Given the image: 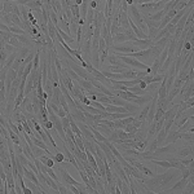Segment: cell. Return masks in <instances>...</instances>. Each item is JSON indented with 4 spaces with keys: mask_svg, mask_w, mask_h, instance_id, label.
I'll list each match as a JSON object with an SVG mask.
<instances>
[{
    "mask_svg": "<svg viewBox=\"0 0 194 194\" xmlns=\"http://www.w3.org/2000/svg\"><path fill=\"white\" fill-rule=\"evenodd\" d=\"M176 176L180 175V170L176 168H167L164 174L161 175H154L152 177H146L144 181H141L146 188L152 193H164L166 189L170 188V184L175 180Z\"/></svg>",
    "mask_w": 194,
    "mask_h": 194,
    "instance_id": "obj_1",
    "label": "cell"
},
{
    "mask_svg": "<svg viewBox=\"0 0 194 194\" xmlns=\"http://www.w3.org/2000/svg\"><path fill=\"white\" fill-rule=\"evenodd\" d=\"M110 48L113 49L114 53H124V54L132 53V52H137V51H139L137 48L132 45L131 41H124V43H122V44H117V45L113 44Z\"/></svg>",
    "mask_w": 194,
    "mask_h": 194,
    "instance_id": "obj_2",
    "label": "cell"
},
{
    "mask_svg": "<svg viewBox=\"0 0 194 194\" xmlns=\"http://www.w3.org/2000/svg\"><path fill=\"white\" fill-rule=\"evenodd\" d=\"M176 142H177V141H176ZM176 142H170V144H166L164 146H158V148L154 150V153H155V154H174L176 150L179 149V146H177Z\"/></svg>",
    "mask_w": 194,
    "mask_h": 194,
    "instance_id": "obj_3",
    "label": "cell"
},
{
    "mask_svg": "<svg viewBox=\"0 0 194 194\" xmlns=\"http://www.w3.org/2000/svg\"><path fill=\"white\" fill-rule=\"evenodd\" d=\"M186 184H188V179L181 177L179 181H176V184H174L172 186H170L168 189H166V192H164V193H183Z\"/></svg>",
    "mask_w": 194,
    "mask_h": 194,
    "instance_id": "obj_4",
    "label": "cell"
},
{
    "mask_svg": "<svg viewBox=\"0 0 194 194\" xmlns=\"http://www.w3.org/2000/svg\"><path fill=\"white\" fill-rule=\"evenodd\" d=\"M131 43H132L133 47H136L139 49V51H141V49H148V48L154 45V41L152 39H149V38H146V39H136Z\"/></svg>",
    "mask_w": 194,
    "mask_h": 194,
    "instance_id": "obj_5",
    "label": "cell"
},
{
    "mask_svg": "<svg viewBox=\"0 0 194 194\" xmlns=\"http://www.w3.org/2000/svg\"><path fill=\"white\" fill-rule=\"evenodd\" d=\"M152 98L153 96L152 95H144V96H136L133 97L129 102H132V104H136V105H139V106H144L145 104H149L150 101H152Z\"/></svg>",
    "mask_w": 194,
    "mask_h": 194,
    "instance_id": "obj_6",
    "label": "cell"
},
{
    "mask_svg": "<svg viewBox=\"0 0 194 194\" xmlns=\"http://www.w3.org/2000/svg\"><path fill=\"white\" fill-rule=\"evenodd\" d=\"M123 107H124V109H126L128 113H131V115L136 117V115H137V114L140 113V110H141L142 106H139V105H136V104H132V102L126 101L124 105H123Z\"/></svg>",
    "mask_w": 194,
    "mask_h": 194,
    "instance_id": "obj_7",
    "label": "cell"
},
{
    "mask_svg": "<svg viewBox=\"0 0 194 194\" xmlns=\"http://www.w3.org/2000/svg\"><path fill=\"white\" fill-rule=\"evenodd\" d=\"M70 114H71V118H73L75 122H83V123H85V122H87V119H85L83 111L79 110L78 107H75V109H71V110H70Z\"/></svg>",
    "mask_w": 194,
    "mask_h": 194,
    "instance_id": "obj_8",
    "label": "cell"
},
{
    "mask_svg": "<svg viewBox=\"0 0 194 194\" xmlns=\"http://www.w3.org/2000/svg\"><path fill=\"white\" fill-rule=\"evenodd\" d=\"M179 132H193L194 133V129H193V117H190L185 123L177 128Z\"/></svg>",
    "mask_w": 194,
    "mask_h": 194,
    "instance_id": "obj_9",
    "label": "cell"
},
{
    "mask_svg": "<svg viewBox=\"0 0 194 194\" xmlns=\"http://www.w3.org/2000/svg\"><path fill=\"white\" fill-rule=\"evenodd\" d=\"M170 39H171V35H166V37L161 38L159 40L154 41V47L159 48L161 51H163V49H164V48H166V47L168 45V41H170Z\"/></svg>",
    "mask_w": 194,
    "mask_h": 194,
    "instance_id": "obj_10",
    "label": "cell"
},
{
    "mask_svg": "<svg viewBox=\"0 0 194 194\" xmlns=\"http://www.w3.org/2000/svg\"><path fill=\"white\" fill-rule=\"evenodd\" d=\"M124 41H131L129 37L124 32H118L115 35H113V43L114 44H118V43H124Z\"/></svg>",
    "mask_w": 194,
    "mask_h": 194,
    "instance_id": "obj_11",
    "label": "cell"
},
{
    "mask_svg": "<svg viewBox=\"0 0 194 194\" xmlns=\"http://www.w3.org/2000/svg\"><path fill=\"white\" fill-rule=\"evenodd\" d=\"M105 111H107V113H127V110L123 106H118V105H113V104L106 105Z\"/></svg>",
    "mask_w": 194,
    "mask_h": 194,
    "instance_id": "obj_12",
    "label": "cell"
},
{
    "mask_svg": "<svg viewBox=\"0 0 194 194\" xmlns=\"http://www.w3.org/2000/svg\"><path fill=\"white\" fill-rule=\"evenodd\" d=\"M95 128L97 129V131H100V132H101V133L105 136L106 139H107V136H109V135L113 132V128H110L109 126H106V124H102V123H98V124H97Z\"/></svg>",
    "mask_w": 194,
    "mask_h": 194,
    "instance_id": "obj_13",
    "label": "cell"
},
{
    "mask_svg": "<svg viewBox=\"0 0 194 194\" xmlns=\"http://www.w3.org/2000/svg\"><path fill=\"white\" fill-rule=\"evenodd\" d=\"M96 101H98V102H101L102 105H110L111 104V101H110V97L109 96H106V95H104L102 92H97L96 93Z\"/></svg>",
    "mask_w": 194,
    "mask_h": 194,
    "instance_id": "obj_14",
    "label": "cell"
},
{
    "mask_svg": "<svg viewBox=\"0 0 194 194\" xmlns=\"http://www.w3.org/2000/svg\"><path fill=\"white\" fill-rule=\"evenodd\" d=\"M70 11H71V14H73V17L75 19H80V9H79V5H76L75 3H71L70 5Z\"/></svg>",
    "mask_w": 194,
    "mask_h": 194,
    "instance_id": "obj_15",
    "label": "cell"
},
{
    "mask_svg": "<svg viewBox=\"0 0 194 194\" xmlns=\"http://www.w3.org/2000/svg\"><path fill=\"white\" fill-rule=\"evenodd\" d=\"M164 11L162 9V11H158V12H155V13H153V14H150V16L148 17L150 21H154V22H161V19H162V17L164 16Z\"/></svg>",
    "mask_w": 194,
    "mask_h": 194,
    "instance_id": "obj_16",
    "label": "cell"
},
{
    "mask_svg": "<svg viewBox=\"0 0 194 194\" xmlns=\"http://www.w3.org/2000/svg\"><path fill=\"white\" fill-rule=\"evenodd\" d=\"M17 56H18V52H13V53H11V54L8 56V58H6V61H5L4 67L11 69V67H12V65H13V62H14V60L17 58Z\"/></svg>",
    "mask_w": 194,
    "mask_h": 194,
    "instance_id": "obj_17",
    "label": "cell"
},
{
    "mask_svg": "<svg viewBox=\"0 0 194 194\" xmlns=\"http://www.w3.org/2000/svg\"><path fill=\"white\" fill-rule=\"evenodd\" d=\"M3 12L5 13V14H9V13H12L13 12V2L11 0H4L3 2Z\"/></svg>",
    "mask_w": 194,
    "mask_h": 194,
    "instance_id": "obj_18",
    "label": "cell"
},
{
    "mask_svg": "<svg viewBox=\"0 0 194 194\" xmlns=\"http://www.w3.org/2000/svg\"><path fill=\"white\" fill-rule=\"evenodd\" d=\"M166 136H167V132L164 131L163 128L161 129V131H158V132H157V135H155V140H157V142H158V145H162L163 141H164V139H166Z\"/></svg>",
    "mask_w": 194,
    "mask_h": 194,
    "instance_id": "obj_19",
    "label": "cell"
},
{
    "mask_svg": "<svg viewBox=\"0 0 194 194\" xmlns=\"http://www.w3.org/2000/svg\"><path fill=\"white\" fill-rule=\"evenodd\" d=\"M65 71H66V74L69 75V78H70V79H73L74 82H78V83L80 82V79H82V78L79 76V75L75 73V71H73V70H71L69 66H66V69H65Z\"/></svg>",
    "mask_w": 194,
    "mask_h": 194,
    "instance_id": "obj_20",
    "label": "cell"
},
{
    "mask_svg": "<svg viewBox=\"0 0 194 194\" xmlns=\"http://www.w3.org/2000/svg\"><path fill=\"white\" fill-rule=\"evenodd\" d=\"M109 97H110V101H111V104H113V105L123 106V105H124V102H126V100H123L122 97H119V96H117V95H111V96H109Z\"/></svg>",
    "mask_w": 194,
    "mask_h": 194,
    "instance_id": "obj_21",
    "label": "cell"
},
{
    "mask_svg": "<svg viewBox=\"0 0 194 194\" xmlns=\"http://www.w3.org/2000/svg\"><path fill=\"white\" fill-rule=\"evenodd\" d=\"M155 166H159V167H162V168H171V164H170V162L168 161H166V159H153L152 161Z\"/></svg>",
    "mask_w": 194,
    "mask_h": 194,
    "instance_id": "obj_22",
    "label": "cell"
},
{
    "mask_svg": "<svg viewBox=\"0 0 194 194\" xmlns=\"http://www.w3.org/2000/svg\"><path fill=\"white\" fill-rule=\"evenodd\" d=\"M180 140L186 141V142H193V140H194V133H193V132H181Z\"/></svg>",
    "mask_w": 194,
    "mask_h": 194,
    "instance_id": "obj_23",
    "label": "cell"
},
{
    "mask_svg": "<svg viewBox=\"0 0 194 194\" xmlns=\"http://www.w3.org/2000/svg\"><path fill=\"white\" fill-rule=\"evenodd\" d=\"M31 150H32V153H34V157H35V158H39L40 155L47 154L44 149H41V148L37 146V145H32V146H31Z\"/></svg>",
    "mask_w": 194,
    "mask_h": 194,
    "instance_id": "obj_24",
    "label": "cell"
},
{
    "mask_svg": "<svg viewBox=\"0 0 194 194\" xmlns=\"http://www.w3.org/2000/svg\"><path fill=\"white\" fill-rule=\"evenodd\" d=\"M179 161H180L185 167H189V166H192V164H193L194 158H193V155H190V157H181V158H179Z\"/></svg>",
    "mask_w": 194,
    "mask_h": 194,
    "instance_id": "obj_25",
    "label": "cell"
},
{
    "mask_svg": "<svg viewBox=\"0 0 194 194\" xmlns=\"http://www.w3.org/2000/svg\"><path fill=\"white\" fill-rule=\"evenodd\" d=\"M2 19V22L4 24V25H6L8 27H11V26H13L14 24H13V21H12V13H9V14H4V16L0 18Z\"/></svg>",
    "mask_w": 194,
    "mask_h": 194,
    "instance_id": "obj_26",
    "label": "cell"
},
{
    "mask_svg": "<svg viewBox=\"0 0 194 194\" xmlns=\"http://www.w3.org/2000/svg\"><path fill=\"white\" fill-rule=\"evenodd\" d=\"M8 43H9L11 45H13L14 48H17V49H21V48L24 47V45L18 41V39H17L16 37H14V34H13V32H12V37H11V39H9V41H8Z\"/></svg>",
    "mask_w": 194,
    "mask_h": 194,
    "instance_id": "obj_27",
    "label": "cell"
},
{
    "mask_svg": "<svg viewBox=\"0 0 194 194\" xmlns=\"http://www.w3.org/2000/svg\"><path fill=\"white\" fill-rule=\"evenodd\" d=\"M8 56H9V53L6 52L4 48L0 49V66H2V67L5 65V61H6V58H8Z\"/></svg>",
    "mask_w": 194,
    "mask_h": 194,
    "instance_id": "obj_28",
    "label": "cell"
},
{
    "mask_svg": "<svg viewBox=\"0 0 194 194\" xmlns=\"http://www.w3.org/2000/svg\"><path fill=\"white\" fill-rule=\"evenodd\" d=\"M53 161H54L56 163H61V162H63V161H65V154H63L62 152H60V150H57L56 154L53 155Z\"/></svg>",
    "mask_w": 194,
    "mask_h": 194,
    "instance_id": "obj_29",
    "label": "cell"
},
{
    "mask_svg": "<svg viewBox=\"0 0 194 194\" xmlns=\"http://www.w3.org/2000/svg\"><path fill=\"white\" fill-rule=\"evenodd\" d=\"M158 34V27H154V26H150V27H148V38L149 39H154V37Z\"/></svg>",
    "mask_w": 194,
    "mask_h": 194,
    "instance_id": "obj_30",
    "label": "cell"
},
{
    "mask_svg": "<svg viewBox=\"0 0 194 194\" xmlns=\"http://www.w3.org/2000/svg\"><path fill=\"white\" fill-rule=\"evenodd\" d=\"M124 76V79H135L136 78V69L135 70H131V69H128L126 70L124 73H122Z\"/></svg>",
    "mask_w": 194,
    "mask_h": 194,
    "instance_id": "obj_31",
    "label": "cell"
},
{
    "mask_svg": "<svg viewBox=\"0 0 194 194\" xmlns=\"http://www.w3.org/2000/svg\"><path fill=\"white\" fill-rule=\"evenodd\" d=\"M9 31H11V32H13V34H21V35H22V34H26V35H28L25 30H22V28L18 27V26H16V25L11 26V27H9Z\"/></svg>",
    "mask_w": 194,
    "mask_h": 194,
    "instance_id": "obj_32",
    "label": "cell"
},
{
    "mask_svg": "<svg viewBox=\"0 0 194 194\" xmlns=\"http://www.w3.org/2000/svg\"><path fill=\"white\" fill-rule=\"evenodd\" d=\"M0 35H2V38L5 40V43H8L11 37H12V32L11 31H3V30H0Z\"/></svg>",
    "mask_w": 194,
    "mask_h": 194,
    "instance_id": "obj_33",
    "label": "cell"
},
{
    "mask_svg": "<svg viewBox=\"0 0 194 194\" xmlns=\"http://www.w3.org/2000/svg\"><path fill=\"white\" fill-rule=\"evenodd\" d=\"M91 105L92 106H95L96 109H98V110H101V111H105V105H102L101 102H98V101H91Z\"/></svg>",
    "mask_w": 194,
    "mask_h": 194,
    "instance_id": "obj_34",
    "label": "cell"
},
{
    "mask_svg": "<svg viewBox=\"0 0 194 194\" xmlns=\"http://www.w3.org/2000/svg\"><path fill=\"white\" fill-rule=\"evenodd\" d=\"M164 76H166V75H164V74H159V73L153 75V83H161L163 79H164Z\"/></svg>",
    "mask_w": 194,
    "mask_h": 194,
    "instance_id": "obj_35",
    "label": "cell"
},
{
    "mask_svg": "<svg viewBox=\"0 0 194 194\" xmlns=\"http://www.w3.org/2000/svg\"><path fill=\"white\" fill-rule=\"evenodd\" d=\"M4 49L8 53H13V52H18V49L17 48H14L13 45H11L9 43H5V45H4Z\"/></svg>",
    "mask_w": 194,
    "mask_h": 194,
    "instance_id": "obj_36",
    "label": "cell"
},
{
    "mask_svg": "<svg viewBox=\"0 0 194 194\" xmlns=\"http://www.w3.org/2000/svg\"><path fill=\"white\" fill-rule=\"evenodd\" d=\"M57 184H58V193H70L69 189H67L61 181H57Z\"/></svg>",
    "mask_w": 194,
    "mask_h": 194,
    "instance_id": "obj_37",
    "label": "cell"
},
{
    "mask_svg": "<svg viewBox=\"0 0 194 194\" xmlns=\"http://www.w3.org/2000/svg\"><path fill=\"white\" fill-rule=\"evenodd\" d=\"M66 114H67V113L63 110V107H62V106H60V109H58V113H57V115H58L60 118H62V117L66 115Z\"/></svg>",
    "mask_w": 194,
    "mask_h": 194,
    "instance_id": "obj_38",
    "label": "cell"
},
{
    "mask_svg": "<svg viewBox=\"0 0 194 194\" xmlns=\"http://www.w3.org/2000/svg\"><path fill=\"white\" fill-rule=\"evenodd\" d=\"M14 190H16L17 194H21V193H22V189H19V186H18L17 183H16V186H14ZM22 194H24V193H22Z\"/></svg>",
    "mask_w": 194,
    "mask_h": 194,
    "instance_id": "obj_39",
    "label": "cell"
},
{
    "mask_svg": "<svg viewBox=\"0 0 194 194\" xmlns=\"http://www.w3.org/2000/svg\"><path fill=\"white\" fill-rule=\"evenodd\" d=\"M146 85H148V84H146L145 82H142V80L139 83V87H140V88H142V89H145V88H146Z\"/></svg>",
    "mask_w": 194,
    "mask_h": 194,
    "instance_id": "obj_40",
    "label": "cell"
},
{
    "mask_svg": "<svg viewBox=\"0 0 194 194\" xmlns=\"http://www.w3.org/2000/svg\"><path fill=\"white\" fill-rule=\"evenodd\" d=\"M74 3H75L76 5H80V4L83 3V0H74Z\"/></svg>",
    "mask_w": 194,
    "mask_h": 194,
    "instance_id": "obj_41",
    "label": "cell"
},
{
    "mask_svg": "<svg viewBox=\"0 0 194 194\" xmlns=\"http://www.w3.org/2000/svg\"><path fill=\"white\" fill-rule=\"evenodd\" d=\"M4 14H5V13L3 12V9H2V8H0V18H2V17L4 16Z\"/></svg>",
    "mask_w": 194,
    "mask_h": 194,
    "instance_id": "obj_42",
    "label": "cell"
}]
</instances>
